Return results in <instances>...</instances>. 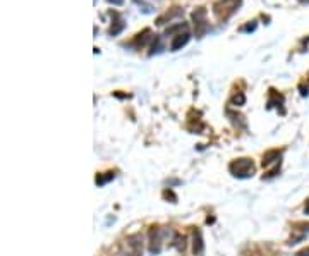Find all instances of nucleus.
<instances>
[{
	"label": "nucleus",
	"instance_id": "f257e3e1",
	"mask_svg": "<svg viewBox=\"0 0 309 256\" xmlns=\"http://www.w3.org/2000/svg\"><path fill=\"white\" fill-rule=\"evenodd\" d=\"M240 4H242V0H218V2L213 5L215 18L222 22L229 21V19L239 11Z\"/></svg>",
	"mask_w": 309,
	"mask_h": 256
},
{
	"label": "nucleus",
	"instance_id": "f03ea898",
	"mask_svg": "<svg viewBox=\"0 0 309 256\" xmlns=\"http://www.w3.org/2000/svg\"><path fill=\"white\" fill-rule=\"evenodd\" d=\"M229 170L232 176L239 177V179H249V177L254 176L256 167L251 158H237L229 165Z\"/></svg>",
	"mask_w": 309,
	"mask_h": 256
},
{
	"label": "nucleus",
	"instance_id": "7ed1b4c3",
	"mask_svg": "<svg viewBox=\"0 0 309 256\" xmlns=\"http://www.w3.org/2000/svg\"><path fill=\"white\" fill-rule=\"evenodd\" d=\"M120 253H122V256H141L143 253L141 236L138 234L129 236V238L122 242V246H120Z\"/></svg>",
	"mask_w": 309,
	"mask_h": 256
},
{
	"label": "nucleus",
	"instance_id": "20e7f679",
	"mask_svg": "<svg viewBox=\"0 0 309 256\" xmlns=\"http://www.w3.org/2000/svg\"><path fill=\"white\" fill-rule=\"evenodd\" d=\"M193 21H194V28H196V37L203 38L206 35V31L210 30V24H208V12L206 9L198 7L196 11L193 12Z\"/></svg>",
	"mask_w": 309,
	"mask_h": 256
},
{
	"label": "nucleus",
	"instance_id": "39448f33",
	"mask_svg": "<svg viewBox=\"0 0 309 256\" xmlns=\"http://www.w3.org/2000/svg\"><path fill=\"white\" fill-rule=\"evenodd\" d=\"M189 33L185 31V33H179L174 37V40H172V45H170V50L172 52H177L179 48H182L184 45H187V41H189Z\"/></svg>",
	"mask_w": 309,
	"mask_h": 256
},
{
	"label": "nucleus",
	"instance_id": "423d86ee",
	"mask_svg": "<svg viewBox=\"0 0 309 256\" xmlns=\"http://www.w3.org/2000/svg\"><path fill=\"white\" fill-rule=\"evenodd\" d=\"M204 249V244H203V234H201L200 229H194V242H193V253L196 256H200L201 253H203Z\"/></svg>",
	"mask_w": 309,
	"mask_h": 256
},
{
	"label": "nucleus",
	"instance_id": "0eeeda50",
	"mask_svg": "<svg viewBox=\"0 0 309 256\" xmlns=\"http://www.w3.org/2000/svg\"><path fill=\"white\" fill-rule=\"evenodd\" d=\"M280 157L282 153L278 150H270L266 151L265 155H263V167H268V165H272L273 162H276V164H280Z\"/></svg>",
	"mask_w": 309,
	"mask_h": 256
},
{
	"label": "nucleus",
	"instance_id": "6e6552de",
	"mask_svg": "<svg viewBox=\"0 0 309 256\" xmlns=\"http://www.w3.org/2000/svg\"><path fill=\"white\" fill-rule=\"evenodd\" d=\"M278 105H284V96H282L278 91H275V90H270L268 109H272V107H278Z\"/></svg>",
	"mask_w": 309,
	"mask_h": 256
},
{
	"label": "nucleus",
	"instance_id": "1a4fd4ad",
	"mask_svg": "<svg viewBox=\"0 0 309 256\" xmlns=\"http://www.w3.org/2000/svg\"><path fill=\"white\" fill-rule=\"evenodd\" d=\"M124 28H126V22H124V19H120V16H119V19H117L115 22H112V26H110L109 35H110V37H117V35H119Z\"/></svg>",
	"mask_w": 309,
	"mask_h": 256
},
{
	"label": "nucleus",
	"instance_id": "9d476101",
	"mask_svg": "<svg viewBox=\"0 0 309 256\" xmlns=\"http://www.w3.org/2000/svg\"><path fill=\"white\" fill-rule=\"evenodd\" d=\"M149 35H151V31H149V30H145V31H143V33H139L138 37H136L134 43H136V45H141V47H143V45H145L146 41H148L149 38H151V37H149Z\"/></svg>",
	"mask_w": 309,
	"mask_h": 256
},
{
	"label": "nucleus",
	"instance_id": "9b49d317",
	"mask_svg": "<svg viewBox=\"0 0 309 256\" xmlns=\"http://www.w3.org/2000/svg\"><path fill=\"white\" fill-rule=\"evenodd\" d=\"M113 177H115V174H113V172H109V176H98V177H96V184H98V186H103V184H105V183H109V181L110 179H113Z\"/></svg>",
	"mask_w": 309,
	"mask_h": 256
},
{
	"label": "nucleus",
	"instance_id": "f8f14e48",
	"mask_svg": "<svg viewBox=\"0 0 309 256\" xmlns=\"http://www.w3.org/2000/svg\"><path fill=\"white\" fill-rule=\"evenodd\" d=\"M244 102H246V96H244V93H239V95H236L232 98V105H237V107L244 105Z\"/></svg>",
	"mask_w": 309,
	"mask_h": 256
},
{
	"label": "nucleus",
	"instance_id": "ddd939ff",
	"mask_svg": "<svg viewBox=\"0 0 309 256\" xmlns=\"http://www.w3.org/2000/svg\"><path fill=\"white\" fill-rule=\"evenodd\" d=\"M256 30V21H253V24H247V26H242V28H240V31H247V33H249V31H254Z\"/></svg>",
	"mask_w": 309,
	"mask_h": 256
},
{
	"label": "nucleus",
	"instance_id": "4468645a",
	"mask_svg": "<svg viewBox=\"0 0 309 256\" xmlns=\"http://www.w3.org/2000/svg\"><path fill=\"white\" fill-rule=\"evenodd\" d=\"M295 256H309V246H308V248H304V249H301V251H299Z\"/></svg>",
	"mask_w": 309,
	"mask_h": 256
},
{
	"label": "nucleus",
	"instance_id": "2eb2a0df",
	"mask_svg": "<svg viewBox=\"0 0 309 256\" xmlns=\"http://www.w3.org/2000/svg\"><path fill=\"white\" fill-rule=\"evenodd\" d=\"M109 4H112V5H122L124 4V0H107Z\"/></svg>",
	"mask_w": 309,
	"mask_h": 256
},
{
	"label": "nucleus",
	"instance_id": "dca6fc26",
	"mask_svg": "<svg viewBox=\"0 0 309 256\" xmlns=\"http://www.w3.org/2000/svg\"><path fill=\"white\" fill-rule=\"evenodd\" d=\"M304 213L306 215H309V200L306 201V205H304Z\"/></svg>",
	"mask_w": 309,
	"mask_h": 256
},
{
	"label": "nucleus",
	"instance_id": "f3484780",
	"mask_svg": "<svg viewBox=\"0 0 309 256\" xmlns=\"http://www.w3.org/2000/svg\"><path fill=\"white\" fill-rule=\"evenodd\" d=\"M134 2H141V0H134Z\"/></svg>",
	"mask_w": 309,
	"mask_h": 256
}]
</instances>
